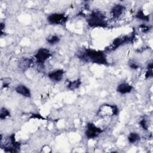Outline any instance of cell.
Here are the masks:
<instances>
[{
    "mask_svg": "<svg viewBox=\"0 0 153 153\" xmlns=\"http://www.w3.org/2000/svg\"><path fill=\"white\" fill-rule=\"evenodd\" d=\"M78 57L85 62H90L100 65H108L106 56L102 51L86 48L79 53Z\"/></svg>",
    "mask_w": 153,
    "mask_h": 153,
    "instance_id": "obj_1",
    "label": "cell"
},
{
    "mask_svg": "<svg viewBox=\"0 0 153 153\" xmlns=\"http://www.w3.org/2000/svg\"><path fill=\"white\" fill-rule=\"evenodd\" d=\"M105 19L106 17L102 12L99 11H93L89 15L87 22L88 25L93 27H105L107 26V22Z\"/></svg>",
    "mask_w": 153,
    "mask_h": 153,
    "instance_id": "obj_2",
    "label": "cell"
},
{
    "mask_svg": "<svg viewBox=\"0 0 153 153\" xmlns=\"http://www.w3.org/2000/svg\"><path fill=\"white\" fill-rule=\"evenodd\" d=\"M134 38H135L134 32L130 36L125 35V36H123L117 38L113 41L112 45H111V48H109V49L111 50H114L116 48H117L118 47H120L124 44L128 43V42H133Z\"/></svg>",
    "mask_w": 153,
    "mask_h": 153,
    "instance_id": "obj_3",
    "label": "cell"
},
{
    "mask_svg": "<svg viewBox=\"0 0 153 153\" xmlns=\"http://www.w3.org/2000/svg\"><path fill=\"white\" fill-rule=\"evenodd\" d=\"M102 132V130L100 128L97 127L94 124L88 123L87 124V128L85 131L86 137L88 139H93L97 137Z\"/></svg>",
    "mask_w": 153,
    "mask_h": 153,
    "instance_id": "obj_4",
    "label": "cell"
},
{
    "mask_svg": "<svg viewBox=\"0 0 153 153\" xmlns=\"http://www.w3.org/2000/svg\"><path fill=\"white\" fill-rule=\"evenodd\" d=\"M51 56L50 51L45 48H41L39 49L35 55V57L37 63L41 65H43L44 63Z\"/></svg>",
    "mask_w": 153,
    "mask_h": 153,
    "instance_id": "obj_5",
    "label": "cell"
},
{
    "mask_svg": "<svg viewBox=\"0 0 153 153\" xmlns=\"http://www.w3.org/2000/svg\"><path fill=\"white\" fill-rule=\"evenodd\" d=\"M68 20V17L62 13H53L47 17L48 22L52 25H60L65 23Z\"/></svg>",
    "mask_w": 153,
    "mask_h": 153,
    "instance_id": "obj_6",
    "label": "cell"
},
{
    "mask_svg": "<svg viewBox=\"0 0 153 153\" xmlns=\"http://www.w3.org/2000/svg\"><path fill=\"white\" fill-rule=\"evenodd\" d=\"M64 74V71L62 69H58L48 74V78L54 82H59L62 80Z\"/></svg>",
    "mask_w": 153,
    "mask_h": 153,
    "instance_id": "obj_7",
    "label": "cell"
},
{
    "mask_svg": "<svg viewBox=\"0 0 153 153\" xmlns=\"http://www.w3.org/2000/svg\"><path fill=\"white\" fill-rule=\"evenodd\" d=\"M125 7L121 4H117L114 5L111 9V14L112 15L113 18L117 19L123 13Z\"/></svg>",
    "mask_w": 153,
    "mask_h": 153,
    "instance_id": "obj_8",
    "label": "cell"
},
{
    "mask_svg": "<svg viewBox=\"0 0 153 153\" xmlns=\"http://www.w3.org/2000/svg\"><path fill=\"white\" fill-rule=\"evenodd\" d=\"M15 90L17 93L22 95L23 96H25L26 97H30L31 96L30 90L25 85H23V84L18 85L16 87Z\"/></svg>",
    "mask_w": 153,
    "mask_h": 153,
    "instance_id": "obj_9",
    "label": "cell"
},
{
    "mask_svg": "<svg viewBox=\"0 0 153 153\" xmlns=\"http://www.w3.org/2000/svg\"><path fill=\"white\" fill-rule=\"evenodd\" d=\"M133 87L127 83H121L117 87V91L121 94H127L131 92Z\"/></svg>",
    "mask_w": 153,
    "mask_h": 153,
    "instance_id": "obj_10",
    "label": "cell"
},
{
    "mask_svg": "<svg viewBox=\"0 0 153 153\" xmlns=\"http://www.w3.org/2000/svg\"><path fill=\"white\" fill-rule=\"evenodd\" d=\"M32 59H23L21 61H20L19 62V66L20 68H21L22 70L25 71L26 69H27L28 68H29L30 65L32 63Z\"/></svg>",
    "mask_w": 153,
    "mask_h": 153,
    "instance_id": "obj_11",
    "label": "cell"
},
{
    "mask_svg": "<svg viewBox=\"0 0 153 153\" xmlns=\"http://www.w3.org/2000/svg\"><path fill=\"white\" fill-rule=\"evenodd\" d=\"M81 84V80L80 79H77L73 81H69L68 85V88L70 90H75L79 87Z\"/></svg>",
    "mask_w": 153,
    "mask_h": 153,
    "instance_id": "obj_12",
    "label": "cell"
},
{
    "mask_svg": "<svg viewBox=\"0 0 153 153\" xmlns=\"http://www.w3.org/2000/svg\"><path fill=\"white\" fill-rule=\"evenodd\" d=\"M127 139L130 143H135L140 140V136L137 133L132 132L129 134Z\"/></svg>",
    "mask_w": 153,
    "mask_h": 153,
    "instance_id": "obj_13",
    "label": "cell"
},
{
    "mask_svg": "<svg viewBox=\"0 0 153 153\" xmlns=\"http://www.w3.org/2000/svg\"><path fill=\"white\" fill-rule=\"evenodd\" d=\"M136 17L139 20L148 22L149 20V17L148 15H145L142 10H139L136 14Z\"/></svg>",
    "mask_w": 153,
    "mask_h": 153,
    "instance_id": "obj_14",
    "label": "cell"
},
{
    "mask_svg": "<svg viewBox=\"0 0 153 153\" xmlns=\"http://www.w3.org/2000/svg\"><path fill=\"white\" fill-rule=\"evenodd\" d=\"M60 41V38L58 36L56 35H52L47 38V42L50 45H54L58 43Z\"/></svg>",
    "mask_w": 153,
    "mask_h": 153,
    "instance_id": "obj_15",
    "label": "cell"
},
{
    "mask_svg": "<svg viewBox=\"0 0 153 153\" xmlns=\"http://www.w3.org/2000/svg\"><path fill=\"white\" fill-rule=\"evenodd\" d=\"M10 115V112L7 109H6L5 108H2L1 109L0 118L1 120H4L7 117H9Z\"/></svg>",
    "mask_w": 153,
    "mask_h": 153,
    "instance_id": "obj_16",
    "label": "cell"
},
{
    "mask_svg": "<svg viewBox=\"0 0 153 153\" xmlns=\"http://www.w3.org/2000/svg\"><path fill=\"white\" fill-rule=\"evenodd\" d=\"M140 125L142 127L143 129L146 130L148 129V124L146 123V121L145 120V118L142 119V120L140 121Z\"/></svg>",
    "mask_w": 153,
    "mask_h": 153,
    "instance_id": "obj_17",
    "label": "cell"
},
{
    "mask_svg": "<svg viewBox=\"0 0 153 153\" xmlns=\"http://www.w3.org/2000/svg\"><path fill=\"white\" fill-rule=\"evenodd\" d=\"M140 29L143 30V32H147L149 31V30L150 29L149 26H146V25H143V24L141 25L140 26Z\"/></svg>",
    "mask_w": 153,
    "mask_h": 153,
    "instance_id": "obj_18",
    "label": "cell"
},
{
    "mask_svg": "<svg viewBox=\"0 0 153 153\" xmlns=\"http://www.w3.org/2000/svg\"><path fill=\"white\" fill-rule=\"evenodd\" d=\"M153 75V72H152V70H148V71H146V74H145V78H148L150 77H152Z\"/></svg>",
    "mask_w": 153,
    "mask_h": 153,
    "instance_id": "obj_19",
    "label": "cell"
},
{
    "mask_svg": "<svg viewBox=\"0 0 153 153\" xmlns=\"http://www.w3.org/2000/svg\"><path fill=\"white\" fill-rule=\"evenodd\" d=\"M129 66H130V67L131 68H132V69H137V68H138V65H136L134 62H130V63H129Z\"/></svg>",
    "mask_w": 153,
    "mask_h": 153,
    "instance_id": "obj_20",
    "label": "cell"
},
{
    "mask_svg": "<svg viewBox=\"0 0 153 153\" xmlns=\"http://www.w3.org/2000/svg\"><path fill=\"white\" fill-rule=\"evenodd\" d=\"M37 118L38 119H40V118H42L39 114H33V115L31 117V118Z\"/></svg>",
    "mask_w": 153,
    "mask_h": 153,
    "instance_id": "obj_21",
    "label": "cell"
},
{
    "mask_svg": "<svg viewBox=\"0 0 153 153\" xmlns=\"http://www.w3.org/2000/svg\"><path fill=\"white\" fill-rule=\"evenodd\" d=\"M152 67H153V63L152 62H151L147 66V68L148 69V70H152Z\"/></svg>",
    "mask_w": 153,
    "mask_h": 153,
    "instance_id": "obj_22",
    "label": "cell"
},
{
    "mask_svg": "<svg viewBox=\"0 0 153 153\" xmlns=\"http://www.w3.org/2000/svg\"><path fill=\"white\" fill-rule=\"evenodd\" d=\"M4 27H5L4 24L3 23H1V31H2V30L4 29Z\"/></svg>",
    "mask_w": 153,
    "mask_h": 153,
    "instance_id": "obj_23",
    "label": "cell"
}]
</instances>
